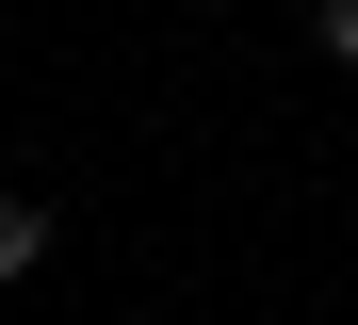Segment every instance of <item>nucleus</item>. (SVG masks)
I'll use <instances>...</instances> for the list:
<instances>
[{"label":"nucleus","mask_w":358,"mask_h":325,"mask_svg":"<svg viewBox=\"0 0 358 325\" xmlns=\"http://www.w3.org/2000/svg\"><path fill=\"white\" fill-rule=\"evenodd\" d=\"M310 33H326V49H342V65H358V0H326V17H310Z\"/></svg>","instance_id":"obj_2"},{"label":"nucleus","mask_w":358,"mask_h":325,"mask_svg":"<svg viewBox=\"0 0 358 325\" xmlns=\"http://www.w3.org/2000/svg\"><path fill=\"white\" fill-rule=\"evenodd\" d=\"M33 260H49V212H33V195H0V277H33Z\"/></svg>","instance_id":"obj_1"}]
</instances>
